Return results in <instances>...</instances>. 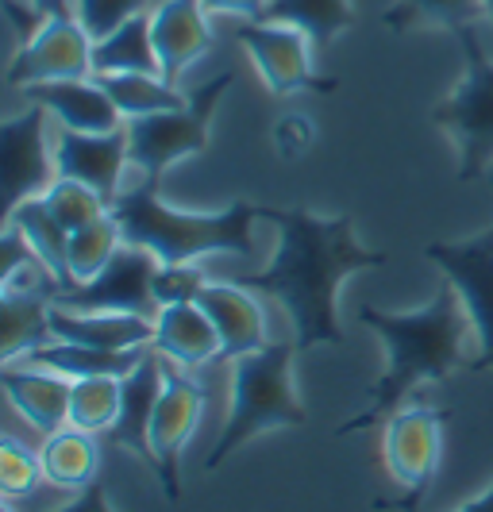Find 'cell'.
<instances>
[{
  "instance_id": "1",
  "label": "cell",
  "mask_w": 493,
  "mask_h": 512,
  "mask_svg": "<svg viewBox=\"0 0 493 512\" xmlns=\"http://www.w3.org/2000/svg\"><path fill=\"white\" fill-rule=\"evenodd\" d=\"M266 224L278 228L274 258L262 270L232 274V278L286 308L289 328L301 351L343 347L347 335L336 308L339 285L359 270L386 266L390 262L386 251L363 247L355 239V224L347 212L316 216L309 208H270Z\"/></svg>"
},
{
  "instance_id": "2",
  "label": "cell",
  "mask_w": 493,
  "mask_h": 512,
  "mask_svg": "<svg viewBox=\"0 0 493 512\" xmlns=\"http://www.w3.org/2000/svg\"><path fill=\"white\" fill-rule=\"evenodd\" d=\"M359 324L382 339L386 347V370L366 389V405L347 424H339L336 436H359L390 420L413 397L416 385L443 382L467 362L470 316L459 293L443 282L440 293L424 308L413 312H386V308L359 305Z\"/></svg>"
},
{
  "instance_id": "3",
  "label": "cell",
  "mask_w": 493,
  "mask_h": 512,
  "mask_svg": "<svg viewBox=\"0 0 493 512\" xmlns=\"http://www.w3.org/2000/svg\"><path fill=\"white\" fill-rule=\"evenodd\" d=\"M124 243L151 251L158 262H201L208 255H251V228L270 216L266 205L232 201L216 212H189L162 201L155 178H135L112 201Z\"/></svg>"
},
{
  "instance_id": "4",
  "label": "cell",
  "mask_w": 493,
  "mask_h": 512,
  "mask_svg": "<svg viewBox=\"0 0 493 512\" xmlns=\"http://www.w3.org/2000/svg\"><path fill=\"white\" fill-rule=\"evenodd\" d=\"M301 355L297 339H270L262 351L232 362V385H228V416L220 439L212 443L205 470L232 459L239 447H247L262 432L274 428H301L309 424V409L297 397L293 385V362Z\"/></svg>"
},
{
  "instance_id": "5",
  "label": "cell",
  "mask_w": 493,
  "mask_h": 512,
  "mask_svg": "<svg viewBox=\"0 0 493 512\" xmlns=\"http://www.w3.org/2000/svg\"><path fill=\"white\" fill-rule=\"evenodd\" d=\"M486 35L490 27H467L451 35L463 54V77L432 108V124L459 151V181L486 178L493 162V54Z\"/></svg>"
},
{
  "instance_id": "6",
  "label": "cell",
  "mask_w": 493,
  "mask_h": 512,
  "mask_svg": "<svg viewBox=\"0 0 493 512\" xmlns=\"http://www.w3.org/2000/svg\"><path fill=\"white\" fill-rule=\"evenodd\" d=\"M235 81H239V70H235V66H220L208 81L189 89V101H185L182 108L128 120L124 131H128L131 170H135L139 178L162 181V174L174 170L178 162L197 158L201 151H208L216 112H220L224 97L232 93Z\"/></svg>"
},
{
  "instance_id": "7",
  "label": "cell",
  "mask_w": 493,
  "mask_h": 512,
  "mask_svg": "<svg viewBox=\"0 0 493 512\" xmlns=\"http://www.w3.org/2000/svg\"><path fill=\"white\" fill-rule=\"evenodd\" d=\"M235 47L247 54L255 66L262 89L270 97H301V93H320L328 97L336 89V77H324L316 70V43L301 27L274 24V20H235L232 24Z\"/></svg>"
},
{
  "instance_id": "8",
  "label": "cell",
  "mask_w": 493,
  "mask_h": 512,
  "mask_svg": "<svg viewBox=\"0 0 493 512\" xmlns=\"http://www.w3.org/2000/svg\"><path fill=\"white\" fill-rule=\"evenodd\" d=\"M424 258L443 274V282L459 293L474 332L470 370H493V224L470 239L428 243Z\"/></svg>"
},
{
  "instance_id": "9",
  "label": "cell",
  "mask_w": 493,
  "mask_h": 512,
  "mask_svg": "<svg viewBox=\"0 0 493 512\" xmlns=\"http://www.w3.org/2000/svg\"><path fill=\"white\" fill-rule=\"evenodd\" d=\"M443 420L447 412L432 405H409L397 409L382 428V459L390 478L401 489H409V497L401 501L405 512H416L424 501V493L432 486V478L440 474L443 459Z\"/></svg>"
},
{
  "instance_id": "10",
  "label": "cell",
  "mask_w": 493,
  "mask_h": 512,
  "mask_svg": "<svg viewBox=\"0 0 493 512\" xmlns=\"http://www.w3.org/2000/svg\"><path fill=\"white\" fill-rule=\"evenodd\" d=\"M205 405L208 393L205 385L193 378V370L166 362V385L158 393L155 416H151V455H155L151 474L158 478V486L170 501L182 497V451L197 432Z\"/></svg>"
},
{
  "instance_id": "11",
  "label": "cell",
  "mask_w": 493,
  "mask_h": 512,
  "mask_svg": "<svg viewBox=\"0 0 493 512\" xmlns=\"http://www.w3.org/2000/svg\"><path fill=\"white\" fill-rule=\"evenodd\" d=\"M51 124L54 120L39 104L27 101L20 112L0 120V178H4V205L8 208H16L27 197H43L47 185L58 178Z\"/></svg>"
},
{
  "instance_id": "12",
  "label": "cell",
  "mask_w": 493,
  "mask_h": 512,
  "mask_svg": "<svg viewBox=\"0 0 493 512\" xmlns=\"http://www.w3.org/2000/svg\"><path fill=\"white\" fill-rule=\"evenodd\" d=\"M93 47H97L93 35L81 27L74 12H54L24 47H16L4 81L20 93L27 85H43V81L97 77V70H93Z\"/></svg>"
},
{
  "instance_id": "13",
  "label": "cell",
  "mask_w": 493,
  "mask_h": 512,
  "mask_svg": "<svg viewBox=\"0 0 493 512\" xmlns=\"http://www.w3.org/2000/svg\"><path fill=\"white\" fill-rule=\"evenodd\" d=\"M155 270L158 258L143 247H131L124 243L120 255L104 266L97 278L70 289H58L54 293V305L58 308H78V312H135V316H151L155 320Z\"/></svg>"
},
{
  "instance_id": "14",
  "label": "cell",
  "mask_w": 493,
  "mask_h": 512,
  "mask_svg": "<svg viewBox=\"0 0 493 512\" xmlns=\"http://www.w3.org/2000/svg\"><path fill=\"white\" fill-rule=\"evenodd\" d=\"M54 166L58 178L85 181L101 193L104 201H116L120 189L128 185L131 154L128 131H66L54 128Z\"/></svg>"
},
{
  "instance_id": "15",
  "label": "cell",
  "mask_w": 493,
  "mask_h": 512,
  "mask_svg": "<svg viewBox=\"0 0 493 512\" xmlns=\"http://www.w3.org/2000/svg\"><path fill=\"white\" fill-rule=\"evenodd\" d=\"M151 39H155L162 77L182 85L185 74L216 43V16L205 8V0H155L151 4Z\"/></svg>"
},
{
  "instance_id": "16",
  "label": "cell",
  "mask_w": 493,
  "mask_h": 512,
  "mask_svg": "<svg viewBox=\"0 0 493 512\" xmlns=\"http://www.w3.org/2000/svg\"><path fill=\"white\" fill-rule=\"evenodd\" d=\"M197 305L205 308L208 320L216 324V335H220V359L216 362H235L243 355H255L270 343V324H266L262 297L243 282L208 278Z\"/></svg>"
},
{
  "instance_id": "17",
  "label": "cell",
  "mask_w": 493,
  "mask_h": 512,
  "mask_svg": "<svg viewBox=\"0 0 493 512\" xmlns=\"http://www.w3.org/2000/svg\"><path fill=\"white\" fill-rule=\"evenodd\" d=\"M0 385L8 405L24 416L39 436H51L58 428L70 424V378L35 366V362H4L0 366Z\"/></svg>"
},
{
  "instance_id": "18",
  "label": "cell",
  "mask_w": 493,
  "mask_h": 512,
  "mask_svg": "<svg viewBox=\"0 0 493 512\" xmlns=\"http://www.w3.org/2000/svg\"><path fill=\"white\" fill-rule=\"evenodd\" d=\"M27 104H39L54 120V128L66 131H116L124 128L120 108L112 104L101 77H78V81H43L20 89Z\"/></svg>"
},
{
  "instance_id": "19",
  "label": "cell",
  "mask_w": 493,
  "mask_h": 512,
  "mask_svg": "<svg viewBox=\"0 0 493 512\" xmlns=\"http://www.w3.org/2000/svg\"><path fill=\"white\" fill-rule=\"evenodd\" d=\"M162 385H166V359L147 347L139 366L131 374H124V409H120L116 428L104 436L108 447L143 459L147 470H155V455H151V416H155Z\"/></svg>"
},
{
  "instance_id": "20",
  "label": "cell",
  "mask_w": 493,
  "mask_h": 512,
  "mask_svg": "<svg viewBox=\"0 0 493 512\" xmlns=\"http://www.w3.org/2000/svg\"><path fill=\"white\" fill-rule=\"evenodd\" d=\"M155 332H151V351L162 355L170 366L182 370H201L208 362L220 359V335L208 312L197 301L185 305H162L155 312Z\"/></svg>"
},
{
  "instance_id": "21",
  "label": "cell",
  "mask_w": 493,
  "mask_h": 512,
  "mask_svg": "<svg viewBox=\"0 0 493 512\" xmlns=\"http://www.w3.org/2000/svg\"><path fill=\"white\" fill-rule=\"evenodd\" d=\"M54 339L97 347V351H147L151 347V316L135 312H78V308H51Z\"/></svg>"
},
{
  "instance_id": "22",
  "label": "cell",
  "mask_w": 493,
  "mask_h": 512,
  "mask_svg": "<svg viewBox=\"0 0 493 512\" xmlns=\"http://www.w3.org/2000/svg\"><path fill=\"white\" fill-rule=\"evenodd\" d=\"M54 301L35 289H0V362L27 359L51 343Z\"/></svg>"
},
{
  "instance_id": "23",
  "label": "cell",
  "mask_w": 493,
  "mask_h": 512,
  "mask_svg": "<svg viewBox=\"0 0 493 512\" xmlns=\"http://www.w3.org/2000/svg\"><path fill=\"white\" fill-rule=\"evenodd\" d=\"M39 459H43L47 486L62 489V493H78L93 478H101V436L66 424L51 436H43Z\"/></svg>"
},
{
  "instance_id": "24",
  "label": "cell",
  "mask_w": 493,
  "mask_h": 512,
  "mask_svg": "<svg viewBox=\"0 0 493 512\" xmlns=\"http://www.w3.org/2000/svg\"><path fill=\"white\" fill-rule=\"evenodd\" d=\"M4 224L16 228L27 239V247L43 258V266L51 270L62 289H70V231L54 220L43 197H27L16 208L4 212Z\"/></svg>"
},
{
  "instance_id": "25",
  "label": "cell",
  "mask_w": 493,
  "mask_h": 512,
  "mask_svg": "<svg viewBox=\"0 0 493 512\" xmlns=\"http://www.w3.org/2000/svg\"><path fill=\"white\" fill-rule=\"evenodd\" d=\"M382 24L409 35V31H447L459 35L467 27H490L486 24V0H390L382 12Z\"/></svg>"
},
{
  "instance_id": "26",
  "label": "cell",
  "mask_w": 493,
  "mask_h": 512,
  "mask_svg": "<svg viewBox=\"0 0 493 512\" xmlns=\"http://www.w3.org/2000/svg\"><path fill=\"white\" fill-rule=\"evenodd\" d=\"M262 20L274 24L301 27L316 43V51L324 54L339 35H347L355 24V4L351 0H270Z\"/></svg>"
},
{
  "instance_id": "27",
  "label": "cell",
  "mask_w": 493,
  "mask_h": 512,
  "mask_svg": "<svg viewBox=\"0 0 493 512\" xmlns=\"http://www.w3.org/2000/svg\"><path fill=\"white\" fill-rule=\"evenodd\" d=\"M101 85L108 89L112 104L120 108L124 124L139 120V116H155V112H170V108H182L189 101L178 81L162 77L158 70H139V74H104Z\"/></svg>"
},
{
  "instance_id": "28",
  "label": "cell",
  "mask_w": 493,
  "mask_h": 512,
  "mask_svg": "<svg viewBox=\"0 0 493 512\" xmlns=\"http://www.w3.org/2000/svg\"><path fill=\"white\" fill-rule=\"evenodd\" d=\"M139 359H143V351H97V347H81V343L51 339V343H43L39 351H31L24 362L58 370V374H66V378L74 382V378H97V374L124 378V374H131V370L139 366Z\"/></svg>"
},
{
  "instance_id": "29",
  "label": "cell",
  "mask_w": 493,
  "mask_h": 512,
  "mask_svg": "<svg viewBox=\"0 0 493 512\" xmlns=\"http://www.w3.org/2000/svg\"><path fill=\"white\" fill-rule=\"evenodd\" d=\"M93 70H97V77L158 70L155 39H151V12L131 16L128 24H120L112 35L97 39V47H93Z\"/></svg>"
},
{
  "instance_id": "30",
  "label": "cell",
  "mask_w": 493,
  "mask_h": 512,
  "mask_svg": "<svg viewBox=\"0 0 493 512\" xmlns=\"http://www.w3.org/2000/svg\"><path fill=\"white\" fill-rule=\"evenodd\" d=\"M124 409V378L97 374V378H74L70 385V424L93 436H108Z\"/></svg>"
},
{
  "instance_id": "31",
  "label": "cell",
  "mask_w": 493,
  "mask_h": 512,
  "mask_svg": "<svg viewBox=\"0 0 493 512\" xmlns=\"http://www.w3.org/2000/svg\"><path fill=\"white\" fill-rule=\"evenodd\" d=\"M120 247H124V231L112 212L93 220L89 228L70 231V285L97 278L104 266L120 255Z\"/></svg>"
},
{
  "instance_id": "32",
  "label": "cell",
  "mask_w": 493,
  "mask_h": 512,
  "mask_svg": "<svg viewBox=\"0 0 493 512\" xmlns=\"http://www.w3.org/2000/svg\"><path fill=\"white\" fill-rule=\"evenodd\" d=\"M43 201H47V208L54 212V220L66 231L89 228L93 220H101V216L112 212V201H104L93 185L74 181V178H54L51 185H47V193H43Z\"/></svg>"
},
{
  "instance_id": "33",
  "label": "cell",
  "mask_w": 493,
  "mask_h": 512,
  "mask_svg": "<svg viewBox=\"0 0 493 512\" xmlns=\"http://www.w3.org/2000/svg\"><path fill=\"white\" fill-rule=\"evenodd\" d=\"M43 482H47V478H43V459H39V451H31V447H24L20 439H12V436L0 439V489H4L8 501L31 497Z\"/></svg>"
},
{
  "instance_id": "34",
  "label": "cell",
  "mask_w": 493,
  "mask_h": 512,
  "mask_svg": "<svg viewBox=\"0 0 493 512\" xmlns=\"http://www.w3.org/2000/svg\"><path fill=\"white\" fill-rule=\"evenodd\" d=\"M70 12L81 20V27L93 35V43L112 35L120 24H128L131 16L151 12V0H70Z\"/></svg>"
},
{
  "instance_id": "35",
  "label": "cell",
  "mask_w": 493,
  "mask_h": 512,
  "mask_svg": "<svg viewBox=\"0 0 493 512\" xmlns=\"http://www.w3.org/2000/svg\"><path fill=\"white\" fill-rule=\"evenodd\" d=\"M208 285V274L197 262H158L155 270V305H185V301H197L201 289Z\"/></svg>"
},
{
  "instance_id": "36",
  "label": "cell",
  "mask_w": 493,
  "mask_h": 512,
  "mask_svg": "<svg viewBox=\"0 0 493 512\" xmlns=\"http://www.w3.org/2000/svg\"><path fill=\"white\" fill-rule=\"evenodd\" d=\"M270 143H274V154L282 158V162H297V158H305L312 151V143H316V124H312L309 116H301V112H286V116H278V124L270 128Z\"/></svg>"
},
{
  "instance_id": "37",
  "label": "cell",
  "mask_w": 493,
  "mask_h": 512,
  "mask_svg": "<svg viewBox=\"0 0 493 512\" xmlns=\"http://www.w3.org/2000/svg\"><path fill=\"white\" fill-rule=\"evenodd\" d=\"M31 266H43V258L27 247V239L20 231L4 224V235H0V289L8 282H16Z\"/></svg>"
},
{
  "instance_id": "38",
  "label": "cell",
  "mask_w": 493,
  "mask_h": 512,
  "mask_svg": "<svg viewBox=\"0 0 493 512\" xmlns=\"http://www.w3.org/2000/svg\"><path fill=\"white\" fill-rule=\"evenodd\" d=\"M43 512H112V501H108V486H104V478H93L85 489H78L66 505H58V509H43Z\"/></svg>"
},
{
  "instance_id": "39",
  "label": "cell",
  "mask_w": 493,
  "mask_h": 512,
  "mask_svg": "<svg viewBox=\"0 0 493 512\" xmlns=\"http://www.w3.org/2000/svg\"><path fill=\"white\" fill-rule=\"evenodd\" d=\"M270 0H205L216 20H259Z\"/></svg>"
},
{
  "instance_id": "40",
  "label": "cell",
  "mask_w": 493,
  "mask_h": 512,
  "mask_svg": "<svg viewBox=\"0 0 493 512\" xmlns=\"http://www.w3.org/2000/svg\"><path fill=\"white\" fill-rule=\"evenodd\" d=\"M455 512H493V486L482 493V497H474L470 505H463V509H455Z\"/></svg>"
},
{
  "instance_id": "41",
  "label": "cell",
  "mask_w": 493,
  "mask_h": 512,
  "mask_svg": "<svg viewBox=\"0 0 493 512\" xmlns=\"http://www.w3.org/2000/svg\"><path fill=\"white\" fill-rule=\"evenodd\" d=\"M35 4H39V8H43V12H70V0H35Z\"/></svg>"
},
{
  "instance_id": "42",
  "label": "cell",
  "mask_w": 493,
  "mask_h": 512,
  "mask_svg": "<svg viewBox=\"0 0 493 512\" xmlns=\"http://www.w3.org/2000/svg\"><path fill=\"white\" fill-rule=\"evenodd\" d=\"M486 24H490V35H493V0H486Z\"/></svg>"
},
{
  "instance_id": "43",
  "label": "cell",
  "mask_w": 493,
  "mask_h": 512,
  "mask_svg": "<svg viewBox=\"0 0 493 512\" xmlns=\"http://www.w3.org/2000/svg\"><path fill=\"white\" fill-rule=\"evenodd\" d=\"M0 512H16V505H12L8 497H4V505H0Z\"/></svg>"
},
{
  "instance_id": "44",
  "label": "cell",
  "mask_w": 493,
  "mask_h": 512,
  "mask_svg": "<svg viewBox=\"0 0 493 512\" xmlns=\"http://www.w3.org/2000/svg\"><path fill=\"white\" fill-rule=\"evenodd\" d=\"M486 185H490V193H493V170H490V174H486Z\"/></svg>"
}]
</instances>
